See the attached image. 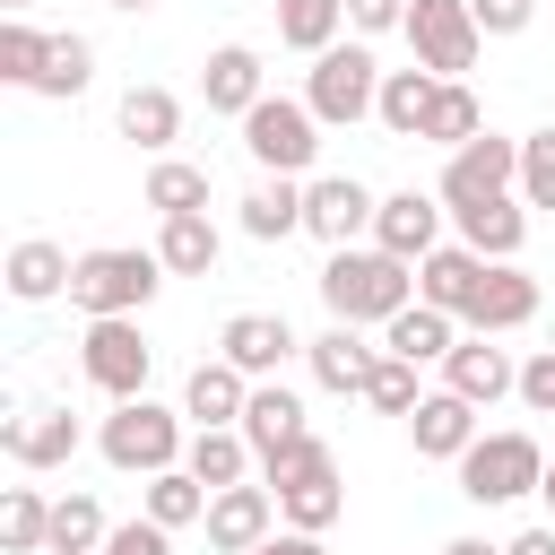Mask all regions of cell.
Returning a JSON list of instances; mask_svg holds the SVG:
<instances>
[{
	"label": "cell",
	"mask_w": 555,
	"mask_h": 555,
	"mask_svg": "<svg viewBox=\"0 0 555 555\" xmlns=\"http://www.w3.org/2000/svg\"><path fill=\"white\" fill-rule=\"evenodd\" d=\"M251 460H260V451L243 442V425H191V451H182V468H191L208 494H217V486H243V477H251Z\"/></svg>",
	"instance_id": "cell-27"
},
{
	"label": "cell",
	"mask_w": 555,
	"mask_h": 555,
	"mask_svg": "<svg viewBox=\"0 0 555 555\" xmlns=\"http://www.w3.org/2000/svg\"><path fill=\"white\" fill-rule=\"evenodd\" d=\"M460 494L477 503V512H494V503H520V494H538V477H546V451H538V434H520V425H503V434H477L460 460Z\"/></svg>",
	"instance_id": "cell-5"
},
{
	"label": "cell",
	"mask_w": 555,
	"mask_h": 555,
	"mask_svg": "<svg viewBox=\"0 0 555 555\" xmlns=\"http://www.w3.org/2000/svg\"><path fill=\"white\" fill-rule=\"evenodd\" d=\"M442 208L460 217V208H477V199H503V191H520V139H503V130H477L468 147H451V165H442Z\"/></svg>",
	"instance_id": "cell-8"
},
{
	"label": "cell",
	"mask_w": 555,
	"mask_h": 555,
	"mask_svg": "<svg viewBox=\"0 0 555 555\" xmlns=\"http://www.w3.org/2000/svg\"><path fill=\"white\" fill-rule=\"evenodd\" d=\"M477 130H486L477 95H468L460 78H442V87H434V113H425V147H442V156H451V147H468Z\"/></svg>",
	"instance_id": "cell-37"
},
{
	"label": "cell",
	"mask_w": 555,
	"mask_h": 555,
	"mask_svg": "<svg viewBox=\"0 0 555 555\" xmlns=\"http://www.w3.org/2000/svg\"><path fill=\"white\" fill-rule=\"evenodd\" d=\"M243 408H251V373L243 364H225V356L191 364V382H182V416L191 425H243Z\"/></svg>",
	"instance_id": "cell-18"
},
{
	"label": "cell",
	"mask_w": 555,
	"mask_h": 555,
	"mask_svg": "<svg viewBox=\"0 0 555 555\" xmlns=\"http://www.w3.org/2000/svg\"><path fill=\"white\" fill-rule=\"evenodd\" d=\"M520 199L529 208H555V121L520 139Z\"/></svg>",
	"instance_id": "cell-42"
},
{
	"label": "cell",
	"mask_w": 555,
	"mask_h": 555,
	"mask_svg": "<svg viewBox=\"0 0 555 555\" xmlns=\"http://www.w3.org/2000/svg\"><path fill=\"white\" fill-rule=\"evenodd\" d=\"M304 104L321 113V130H356V121H373V104H382V61H373V43L356 35V43L312 52V69H304Z\"/></svg>",
	"instance_id": "cell-4"
},
{
	"label": "cell",
	"mask_w": 555,
	"mask_h": 555,
	"mask_svg": "<svg viewBox=\"0 0 555 555\" xmlns=\"http://www.w3.org/2000/svg\"><path fill=\"white\" fill-rule=\"evenodd\" d=\"M87 87H95V43H87V35H52V52H43V78H35V95L69 104V95H87Z\"/></svg>",
	"instance_id": "cell-36"
},
{
	"label": "cell",
	"mask_w": 555,
	"mask_h": 555,
	"mask_svg": "<svg viewBox=\"0 0 555 555\" xmlns=\"http://www.w3.org/2000/svg\"><path fill=\"white\" fill-rule=\"evenodd\" d=\"M512 555H555V520H538V529H520V538H503Z\"/></svg>",
	"instance_id": "cell-48"
},
{
	"label": "cell",
	"mask_w": 555,
	"mask_h": 555,
	"mask_svg": "<svg viewBox=\"0 0 555 555\" xmlns=\"http://www.w3.org/2000/svg\"><path fill=\"white\" fill-rule=\"evenodd\" d=\"M451 225H460V243H468V251H486V260H520V243H529V199H520V191H503V199L460 208Z\"/></svg>",
	"instance_id": "cell-20"
},
{
	"label": "cell",
	"mask_w": 555,
	"mask_h": 555,
	"mask_svg": "<svg viewBox=\"0 0 555 555\" xmlns=\"http://www.w3.org/2000/svg\"><path fill=\"white\" fill-rule=\"evenodd\" d=\"M408 442H416V460H460L477 442V408L460 390H425L416 416H408Z\"/></svg>",
	"instance_id": "cell-19"
},
{
	"label": "cell",
	"mask_w": 555,
	"mask_h": 555,
	"mask_svg": "<svg viewBox=\"0 0 555 555\" xmlns=\"http://www.w3.org/2000/svg\"><path fill=\"white\" fill-rule=\"evenodd\" d=\"M347 26V0H278V43L286 52H330Z\"/></svg>",
	"instance_id": "cell-35"
},
{
	"label": "cell",
	"mask_w": 555,
	"mask_h": 555,
	"mask_svg": "<svg viewBox=\"0 0 555 555\" xmlns=\"http://www.w3.org/2000/svg\"><path fill=\"white\" fill-rule=\"evenodd\" d=\"M251 555H330V546H321L312 529H269V538H260Z\"/></svg>",
	"instance_id": "cell-47"
},
{
	"label": "cell",
	"mask_w": 555,
	"mask_h": 555,
	"mask_svg": "<svg viewBox=\"0 0 555 555\" xmlns=\"http://www.w3.org/2000/svg\"><path fill=\"white\" fill-rule=\"evenodd\" d=\"M234 217H243L251 243H286V234H304V182L295 173H269V182H251L234 199Z\"/></svg>",
	"instance_id": "cell-22"
},
{
	"label": "cell",
	"mask_w": 555,
	"mask_h": 555,
	"mask_svg": "<svg viewBox=\"0 0 555 555\" xmlns=\"http://www.w3.org/2000/svg\"><path fill=\"white\" fill-rule=\"evenodd\" d=\"M477 35H529L538 26V0H468Z\"/></svg>",
	"instance_id": "cell-44"
},
{
	"label": "cell",
	"mask_w": 555,
	"mask_h": 555,
	"mask_svg": "<svg viewBox=\"0 0 555 555\" xmlns=\"http://www.w3.org/2000/svg\"><path fill=\"white\" fill-rule=\"evenodd\" d=\"M382 347H390V356H408V364H442V356L460 347V312H442V304H425V295H416L408 312H390V321H382Z\"/></svg>",
	"instance_id": "cell-21"
},
{
	"label": "cell",
	"mask_w": 555,
	"mask_h": 555,
	"mask_svg": "<svg viewBox=\"0 0 555 555\" xmlns=\"http://www.w3.org/2000/svg\"><path fill=\"white\" fill-rule=\"evenodd\" d=\"M0 9H9V17H26V0H0Z\"/></svg>",
	"instance_id": "cell-52"
},
{
	"label": "cell",
	"mask_w": 555,
	"mask_h": 555,
	"mask_svg": "<svg viewBox=\"0 0 555 555\" xmlns=\"http://www.w3.org/2000/svg\"><path fill=\"white\" fill-rule=\"evenodd\" d=\"M321 304H330V321L382 330L390 312L416 304V260H399V251H382V243H347V251H330V269H321Z\"/></svg>",
	"instance_id": "cell-1"
},
{
	"label": "cell",
	"mask_w": 555,
	"mask_h": 555,
	"mask_svg": "<svg viewBox=\"0 0 555 555\" xmlns=\"http://www.w3.org/2000/svg\"><path fill=\"white\" fill-rule=\"evenodd\" d=\"M217 251H225V234L208 225V208H191V217H156V260H165V278H208Z\"/></svg>",
	"instance_id": "cell-24"
},
{
	"label": "cell",
	"mask_w": 555,
	"mask_h": 555,
	"mask_svg": "<svg viewBox=\"0 0 555 555\" xmlns=\"http://www.w3.org/2000/svg\"><path fill=\"white\" fill-rule=\"evenodd\" d=\"M295 347H304V338L286 330V312H234V321L217 330V356H225V364H243L251 382H278V364H286Z\"/></svg>",
	"instance_id": "cell-15"
},
{
	"label": "cell",
	"mask_w": 555,
	"mask_h": 555,
	"mask_svg": "<svg viewBox=\"0 0 555 555\" xmlns=\"http://www.w3.org/2000/svg\"><path fill=\"white\" fill-rule=\"evenodd\" d=\"M538 503H546V520H555V460H546V477H538Z\"/></svg>",
	"instance_id": "cell-50"
},
{
	"label": "cell",
	"mask_w": 555,
	"mask_h": 555,
	"mask_svg": "<svg viewBox=\"0 0 555 555\" xmlns=\"http://www.w3.org/2000/svg\"><path fill=\"white\" fill-rule=\"evenodd\" d=\"M477 278H486V251H468V243H434V251L416 260V295L442 304V312H468Z\"/></svg>",
	"instance_id": "cell-26"
},
{
	"label": "cell",
	"mask_w": 555,
	"mask_h": 555,
	"mask_svg": "<svg viewBox=\"0 0 555 555\" xmlns=\"http://www.w3.org/2000/svg\"><path fill=\"white\" fill-rule=\"evenodd\" d=\"M529 321H538V278H529L520 260H486V278H477V295H468L460 330L512 338V330H529Z\"/></svg>",
	"instance_id": "cell-11"
},
{
	"label": "cell",
	"mask_w": 555,
	"mask_h": 555,
	"mask_svg": "<svg viewBox=\"0 0 555 555\" xmlns=\"http://www.w3.org/2000/svg\"><path fill=\"white\" fill-rule=\"evenodd\" d=\"M139 199H147L156 217H191V208H208V165L156 156V165H147V182H139Z\"/></svg>",
	"instance_id": "cell-31"
},
{
	"label": "cell",
	"mask_w": 555,
	"mask_h": 555,
	"mask_svg": "<svg viewBox=\"0 0 555 555\" xmlns=\"http://www.w3.org/2000/svg\"><path fill=\"white\" fill-rule=\"evenodd\" d=\"M113 9H130V17H147V9H156V0H113Z\"/></svg>",
	"instance_id": "cell-51"
},
{
	"label": "cell",
	"mask_w": 555,
	"mask_h": 555,
	"mask_svg": "<svg viewBox=\"0 0 555 555\" xmlns=\"http://www.w3.org/2000/svg\"><path fill=\"white\" fill-rule=\"evenodd\" d=\"M416 399H425V390H416V364L382 347V364H373V382H364V408H382V416H416Z\"/></svg>",
	"instance_id": "cell-41"
},
{
	"label": "cell",
	"mask_w": 555,
	"mask_h": 555,
	"mask_svg": "<svg viewBox=\"0 0 555 555\" xmlns=\"http://www.w3.org/2000/svg\"><path fill=\"white\" fill-rule=\"evenodd\" d=\"M199 529H208V546H217V555H251V546L278 529V494H269V486H217Z\"/></svg>",
	"instance_id": "cell-13"
},
{
	"label": "cell",
	"mask_w": 555,
	"mask_h": 555,
	"mask_svg": "<svg viewBox=\"0 0 555 555\" xmlns=\"http://www.w3.org/2000/svg\"><path fill=\"white\" fill-rule=\"evenodd\" d=\"M104 538H113V520L95 494H52V546L43 555H95Z\"/></svg>",
	"instance_id": "cell-34"
},
{
	"label": "cell",
	"mask_w": 555,
	"mask_h": 555,
	"mask_svg": "<svg viewBox=\"0 0 555 555\" xmlns=\"http://www.w3.org/2000/svg\"><path fill=\"white\" fill-rule=\"evenodd\" d=\"M304 364H312V382H321V390L364 399V382H373L382 347H364V330H356V321H330L321 338H304Z\"/></svg>",
	"instance_id": "cell-16"
},
{
	"label": "cell",
	"mask_w": 555,
	"mask_h": 555,
	"mask_svg": "<svg viewBox=\"0 0 555 555\" xmlns=\"http://www.w3.org/2000/svg\"><path fill=\"white\" fill-rule=\"evenodd\" d=\"M199 95H208V113H251L260 95H269V69H260V52L251 43H217L208 52V69H199Z\"/></svg>",
	"instance_id": "cell-17"
},
{
	"label": "cell",
	"mask_w": 555,
	"mask_h": 555,
	"mask_svg": "<svg viewBox=\"0 0 555 555\" xmlns=\"http://www.w3.org/2000/svg\"><path fill=\"white\" fill-rule=\"evenodd\" d=\"M69 269H78V260H69L61 243L26 234V243H9V269H0V278H9L17 304H52V295H69Z\"/></svg>",
	"instance_id": "cell-25"
},
{
	"label": "cell",
	"mask_w": 555,
	"mask_h": 555,
	"mask_svg": "<svg viewBox=\"0 0 555 555\" xmlns=\"http://www.w3.org/2000/svg\"><path fill=\"white\" fill-rule=\"evenodd\" d=\"M347 26L356 35H390V26H408V0H347Z\"/></svg>",
	"instance_id": "cell-46"
},
{
	"label": "cell",
	"mask_w": 555,
	"mask_h": 555,
	"mask_svg": "<svg viewBox=\"0 0 555 555\" xmlns=\"http://www.w3.org/2000/svg\"><path fill=\"white\" fill-rule=\"evenodd\" d=\"M295 434H312V425H304V399H295L286 382H251V408H243V442L269 460V451H286Z\"/></svg>",
	"instance_id": "cell-30"
},
{
	"label": "cell",
	"mask_w": 555,
	"mask_h": 555,
	"mask_svg": "<svg viewBox=\"0 0 555 555\" xmlns=\"http://www.w3.org/2000/svg\"><path fill=\"white\" fill-rule=\"evenodd\" d=\"M147 364H156V347H147L139 312H104V321H87V338H78V373H87L104 399H139V390H147Z\"/></svg>",
	"instance_id": "cell-7"
},
{
	"label": "cell",
	"mask_w": 555,
	"mask_h": 555,
	"mask_svg": "<svg viewBox=\"0 0 555 555\" xmlns=\"http://www.w3.org/2000/svg\"><path fill=\"white\" fill-rule=\"evenodd\" d=\"M0 546H9V555H43V546H52V503H43L35 486H9V494H0Z\"/></svg>",
	"instance_id": "cell-38"
},
{
	"label": "cell",
	"mask_w": 555,
	"mask_h": 555,
	"mask_svg": "<svg viewBox=\"0 0 555 555\" xmlns=\"http://www.w3.org/2000/svg\"><path fill=\"white\" fill-rule=\"evenodd\" d=\"M95 451H104V468H121V477L182 468V451H191V416H182V408H156L147 390H139V399H113V416L95 425Z\"/></svg>",
	"instance_id": "cell-2"
},
{
	"label": "cell",
	"mask_w": 555,
	"mask_h": 555,
	"mask_svg": "<svg viewBox=\"0 0 555 555\" xmlns=\"http://www.w3.org/2000/svg\"><path fill=\"white\" fill-rule=\"evenodd\" d=\"M442 555H512V546H486V538H451Z\"/></svg>",
	"instance_id": "cell-49"
},
{
	"label": "cell",
	"mask_w": 555,
	"mask_h": 555,
	"mask_svg": "<svg viewBox=\"0 0 555 555\" xmlns=\"http://www.w3.org/2000/svg\"><path fill=\"white\" fill-rule=\"evenodd\" d=\"M321 468H338V460H330V442H321V434H295L286 451H269V460H260V486H269V494H286V486H304V477H321Z\"/></svg>",
	"instance_id": "cell-40"
},
{
	"label": "cell",
	"mask_w": 555,
	"mask_h": 555,
	"mask_svg": "<svg viewBox=\"0 0 555 555\" xmlns=\"http://www.w3.org/2000/svg\"><path fill=\"white\" fill-rule=\"evenodd\" d=\"M408 52H416V69H434V78H460V69H477V17H468V0H408Z\"/></svg>",
	"instance_id": "cell-9"
},
{
	"label": "cell",
	"mask_w": 555,
	"mask_h": 555,
	"mask_svg": "<svg viewBox=\"0 0 555 555\" xmlns=\"http://www.w3.org/2000/svg\"><path fill=\"white\" fill-rule=\"evenodd\" d=\"M43 52H52V35H43V26L0 17V78H9V87H35V78H43Z\"/></svg>",
	"instance_id": "cell-39"
},
{
	"label": "cell",
	"mask_w": 555,
	"mask_h": 555,
	"mask_svg": "<svg viewBox=\"0 0 555 555\" xmlns=\"http://www.w3.org/2000/svg\"><path fill=\"white\" fill-rule=\"evenodd\" d=\"M338 512H347L338 468H321V477H304V486H286V494H278V520H286V529H312V538H330V529H338Z\"/></svg>",
	"instance_id": "cell-33"
},
{
	"label": "cell",
	"mask_w": 555,
	"mask_h": 555,
	"mask_svg": "<svg viewBox=\"0 0 555 555\" xmlns=\"http://www.w3.org/2000/svg\"><path fill=\"white\" fill-rule=\"evenodd\" d=\"M147 494H139V512L147 520H165V529H191V520H208V486L191 477V468H156V477H139Z\"/></svg>",
	"instance_id": "cell-32"
},
{
	"label": "cell",
	"mask_w": 555,
	"mask_h": 555,
	"mask_svg": "<svg viewBox=\"0 0 555 555\" xmlns=\"http://www.w3.org/2000/svg\"><path fill=\"white\" fill-rule=\"evenodd\" d=\"M121 139L147 147V156H173V139H182V95H173V87H130V95H121Z\"/></svg>",
	"instance_id": "cell-29"
},
{
	"label": "cell",
	"mask_w": 555,
	"mask_h": 555,
	"mask_svg": "<svg viewBox=\"0 0 555 555\" xmlns=\"http://www.w3.org/2000/svg\"><path fill=\"white\" fill-rule=\"evenodd\" d=\"M373 208H382V199H373L356 173H312V182H304V234H321L330 251H347L356 234H373Z\"/></svg>",
	"instance_id": "cell-10"
},
{
	"label": "cell",
	"mask_w": 555,
	"mask_h": 555,
	"mask_svg": "<svg viewBox=\"0 0 555 555\" xmlns=\"http://www.w3.org/2000/svg\"><path fill=\"white\" fill-rule=\"evenodd\" d=\"M156 286H165V260H156V251H130V243H95V251H78V269H69V304H78L87 321H104V312H147Z\"/></svg>",
	"instance_id": "cell-3"
},
{
	"label": "cell",
	"mask_w": 555,
	"mask_h": 555,
	"mask_svg": "<svg viewBox=\"0 0 555 555\" xmlns=\"http://www.w3.org/2000/svg\"><path fill=\"white\" fill-rule=\"evenodd\" d=\"M442 191H390L382 208H373V243L382 251H399V260H425L434 243H442Z\"/></svg>",
	"instance_id": "cell-14"
},
{
	"label": "cell",
	"mask_w": 555,
	"mask_h": 555,
	"mask_svg": "<svg viewBox=\"0 0 555 555\" xmlns=\"http://www.w3.org/2000/svg\"><path fill=\"white\" fill-rule=\"evenodd\" d=\"M442 390H460L468 408H494V399L520 390V364H512V347H494L486 330H460V347L442 356Z\"/></svg>",
	"instance_id": "cell-12"
},
{
	"label": "cell",
	"mask_w": 555,
	"mask_h": 555,
	"mask_svg": "<svg viewBox=\"0 0 555 555\" xmlns=\"http://www.w3.org/2000/svg\"><path fill=\"white\" fill-rule=\"evenodd\" d=\"M434 87H442V78H434V69H416V61H408V69H382V104H373V121H382L390 139H425Z\"/></svg>",
	"instance_id": "cell-28"
},
{
	"label": "cell",
	"mask_w": 555,
	"mask_h": 555,
	"mask_svg": "<svg viewBox=\"0 0 555 555\" xmlns=\"http://www.w3.org/2000/svg\"><path fill=\"white\" fill-rule=\"evenodd\" d=\"M243 147H251V165L260 173H312V156H321V113L304 104V95H260L251 113H243Z\"/></svg>",
	"instance_id": "cell-6"
},
{
	"label": "cell",
	"mask_w": 555,
	"mask_h": 555,
	"mask_svg": "<svg viewBox=\"0 0 555 555\" xmlns=\"http://www.w3.org/2000/svg\"><path fill=\"white\" fill-rule=\"evenodd\" d=\"M520 408H529V416H555V347H538V356L520 364Z\"/></svg>",
	"instance_id": "cell-45"
},
{
	"label": "cell",
	"mask_w": 555,
	"mask_h": 555,
	"mask_svg": "<svg viewBox=\"0 0 555 555\" xmlns=\"http://www.w3.org/2000/svg\"><path fill=\"white\" fill-rule=\"evenodd\" d=\"M0 442H9V460H17V468H61L87 434H78V416H69V408H26Z\"/></svg>",
	"instance_id": "cell-23"
},
{
	"label": "cell",
	"mask_w": 555,
	"mask_h": 555,
	"mask_svg": "<svg viewBox=\"0 0 555 555\" xmlns=\"http://www.w3.org/2000/svg\"><path fill=\"white\" fill-rule=\"evenodd\" d=\"M95 555H173V529L139 512V520H121V529H113V538H104Z\"/></svg>",
	"instance_id": "cell-43"
}]
</instances>
